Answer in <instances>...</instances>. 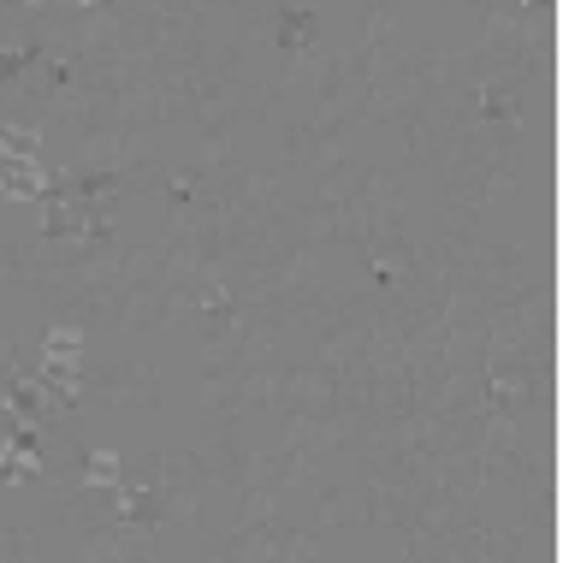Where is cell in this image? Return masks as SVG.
I'll use <instances>...</instances> for the list:
<instances>
[{
  "label": "cell",
  "mask_w": 563,
  "mask_h": 563,
  "mask_svg": "<svg viewBox=\"0 0 563 563\" xmlns=\"http://www.w3.org/2000/svg\"><path fill=\"white\" fill-rule=\"evenodd\" d=\"M36 380H42L53 415L77 409V392H84V332L77 327H48L42 351H36Z\"/></svg>",
  "instance_id": "cell-1"
},
{
  "label": "cell",
  "mask_w": 563,
  "mask_h": 563,
  "mask_svg": "<svg viewBox=\"0 0 563 563\" xmlns=\"http://www.w3.org/2000/svg\"><path fill=\"white\" fill-rule=\"evenodd\" d=\"M42 475V445H36V427H19L12 421V433L0 439V480L7 487H24V480Z\"/></svg>",
  "instance_id": "cell-2"
},
{
  "label": "cell",
  "mask_w": 563,
  "mask_h": 563,
  "mask_svg": "<svg viewBox=\"0 0 563 563\" xmlns=\"http://www.w3.org/2000/svg\"><path fill=\"white\" fill-rule=\"evenodd\" d=\"M48 191H53L48 160H0V196L7 203H42Z\"/></svg>",
  "instance_id": "cell-3"
},
{
  "label": "cell",
  "mask_w": 563,
  "mask_h": 563,
  "mask_svg": "<svg viewBox=\"0 0 563 563\" xmlns=\"http://www.w3.org/2000/svg\"><path fill=\"white\" fill-rule=\"evenodd\" d=\"M279 48H285V53H308V42H315V12H308V7H291L285 12V19H279Z\"/></svg>",
  "instance_id": "cell-4"
},
{
  "label": "cell",
  "mask_w": 563,
  "mask_h": 563,
  "mask_svg": "<svg viewBox=\"0 0 563 563\" xmlns=\"http://www.w3.org/2000/svg\"><path fill=\"white\" fill-rule=\"evenodd\" d=\"M0 160H42V131L36 125H0Z\"/></svg>",
  "instance_id": "cell-5"
},
{
  "label": "cell",
  "mask_w": 563,
  "mask_h": 563,
  "mask_svg": "<svg viewBox=\"0 0 563 563\" xmlns=\"http://www.w3.org/2000/svg\"><path fill=\"white\" fill-rule=\"evenodd\" d=\"M84 480H89V487H101V492H113L125 475H119V457H113V451H89V457H84Z\"/></svg>",
  "instance_id": "cell-6"
},
{
  "label": "cell",
  "mask_w": 563,
  "mask_h": 563,
  "mask_svg": "<svg viewBox=\"0 0 563 563\" xmlns=\"http://www.w3.org/2000/svg\"><path fill=\"white\" fill-rule=\"evenodd\" d=\"M137 516H143V487H137V480H119V487H113V522H119V528H131Z\"/></svg>",
  "instance_id": "cell-7"
},
{
  "label": "cell",
  "mask_w": 563,
  "mask_h": 563,
  "mask_svg": "<svg viewBox=\"0 0 563 563\" xmlns=\"http://www.w3.org/2000/svg\"><path fill=\"white\" fill-rule=\"evenodd\" d=\"M522 380H511V374H499V380L487 385V404H492V415H511V409H522Z\"/></svg>",
  "instance_id": "cell-8"
},
{
  "label": "cell",
  "mask_w": 563,
  "mask_h": 563,
  "mask_svg": "<svg viewBox=\"0 0 563 563\" xmlns=\"http://www.w3.org/2000/svg\"><path fill=\"white\" fill-rule=\"evenodd\" d=\"M475 113H480V119H522V107L504 96V89L487 84V89H475Z\"/></svg>",
  "instance_id": "cell-9"
},
{
  "label": "cell",
  "mask_w": 563,
  "mask_h": 563,
  "mask_svg": "<svg viewBox=\"0 0 563 563\" xmlns=\"http://www.w3.org/2000/svg\"><path fill=\"white\" fill-rule=\"evenodd\" d=\"M48 53L42 48H0V77H19V72H30V65H42Z\"/></svg>",
  "instance_id": "cell-10"
},
{
  "label": "cell",
  "mask_w": 563,
  "mask_h": 563,
  "mask_svg": "<svg viewBox=\"0 0 563 563\" xmlns=\"http://www.w3.org/2000/svg\"><path fill=\"white\" fill-rule=\"evenodd\" d=\"M167 203H191V179H172L167 184Z\"/></svg>",
  "instance_id": "cell-11"
},
{
  "label": "cell",
  "mask_w": 563,
  "mask_h": 563,
  "mask_svg": "<svg viewBox=\"0 0 563 563\" xmlns=\"http://www.w3.org/2000/svg\"><path fill=\"white\" fill-rule=\"evenodd\" d=\"M72 7H107V0H72Z\"/></svg>",
  "instance_id": "cell-12"
},
{
  "label": "cell",
  "mask_w": 563,
  "mask_h": 563,
  "mask_svg": "<svg viewBox=\"0 0 563 563\" xmlns=\"http://www.w3.org/2000/svg\"><path fill=\"white\" fill-rule=\"evenodd\" d=\"M534 7H540V12H546V7H552V0H534Z\"/></svg>",
  "instance_id": "cell-13"
}]
</instances>
